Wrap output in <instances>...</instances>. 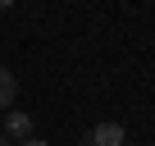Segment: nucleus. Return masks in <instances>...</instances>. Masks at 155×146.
<instances>
[{"label": "nucleus", "mask_w": 155, "mask_h": 146, "mask_svg": "<svg viewBox=\"0 0 155 146\" xmlns=\"http://www.w3.org/2000/svg\"><path fill=\"white\" fill-rule=\"evenodd\" d=\"M123 123H96L91 132H87V146H123Z\"/></svg>", "instance_id": "f257e3e1"}, {"label": "nucleus", "mask_w": 155, "mask_h": 146, "mask_svg": "<svg viewBox=\"0 0 155 146\" xmlns=\"http://www.w3.org/2000/svg\"><path fill=\"white\" fill-rule=\"evenodd\" d=\"M28 132H32V119L18 114V110H9V119H5V137H23V141H28Z\"/></svg>", "instance_id": "f03ea898"}, {"label": "nucleus", "mask_w": 155, "mask_h": 146, "mask_svg": "<svg viewBox=\"0 0 155 146\" xmlns=\"http://www.w3.org/2000/svg\"><path fill=\"white\" fill-rule=\"evenodd\" d=\"M14 96H18V78H14L9 68H0V110H9Z\"/></svg>", "instance_id": "7ed1b4c3"}, {"label": "nucleus", "mask_w": 155, "mask_h": 146, "mask_svg": "<svg viewBox=\"0 0 155 146\" xmlns=\"http://www.w3.org/2000/svg\"><path fill=\"white\" fill-rule=\"evenodd\" d=\"M23 146H46V141H41V137H28V141H23Z\"/></svg>", "instance_id": "20e7f679"}, {"label": "nucleus", "mask_w": 155, "mask_h": 146, "mask_svg": "<svg viewBox=\"0 0 155 146\" xmlns=\"http://www.w3.org/2000/svg\"><path fill=\"white\" fill-rule=\"evenodd\" d=\"M0 146H9V137H5V132H0Z\"/></svg>", "instance_id": "39448f33"}]
</instances>
